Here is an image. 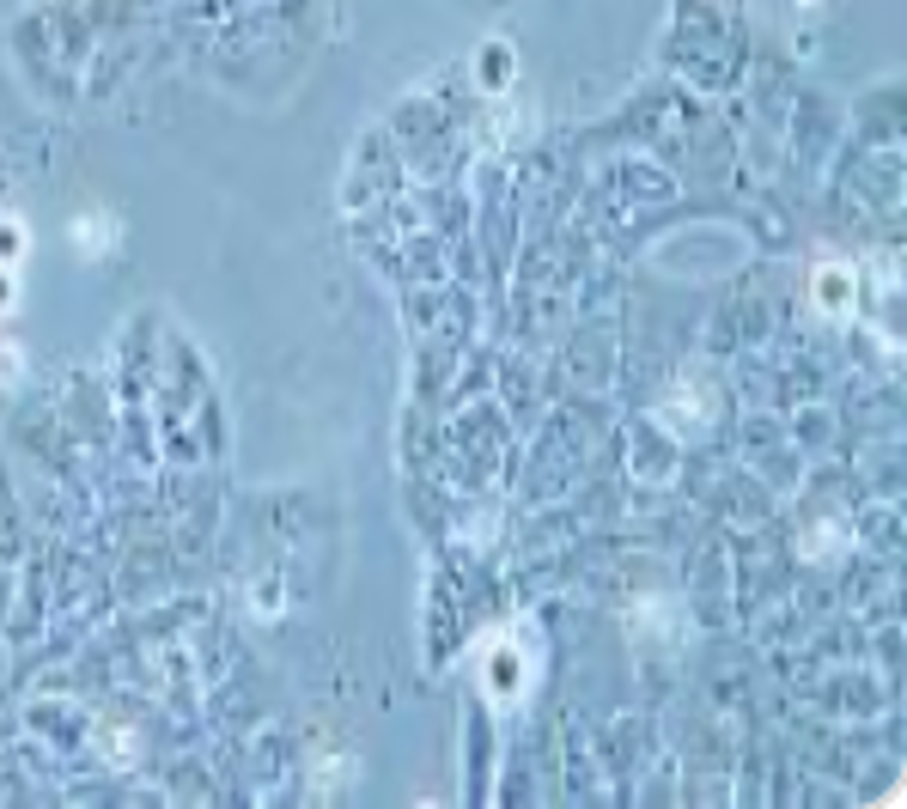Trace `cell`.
Wrapping results in <instances>:
<instances>
[{"mask_svg": "<svg viewBox=\"0 0 907 809\" xmlns=\"http://www.w3.org/2000/svg\"><path fill=\"white\" fill-rule=\"evenodd\" d=\"M822 305H828V311L847 305V268H822Z\"/></svg>", "mask_w": 907, "mask_h": 809, "instance_id": "cell-1", "label": "cell"}, {"mask_svg": "<svg viewBox=\"0 0 907 809\" xmlns=\"http://www.w3.org/2000/svg\"><path fill=\"white\" fill-rule=\"evenodd\" d=\"M13 305V280H7V268H0V311Z\"/></svg>", "mask_w": 907, "mask_h": 809, "instance_id": "cell-2", "label": "cell"}]
</instances>
